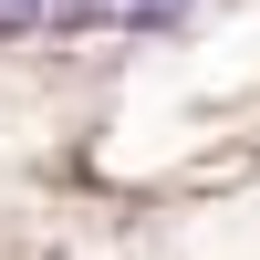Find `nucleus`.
<instances>
[{
	"mask_svg": "<svg viewBox=\"0 0 260 260\" xmlns=\"http://www.w3.org/2000/svg\"><path fill=\"white\" fill-rule=\"evenodd\" d=\"M52 21H125V31H177L187 21V0H52Z\"/></svg>",
	"mask_w": 260,
	"mask_h": 260,
	"instance_id": "1",
	"label": "nucleus"
},
{
	"mask_svg": "<svg viewBox=\"0 0 260 260\" xmlns=\"http://www.w3.org/2000/svg\"><path fill=\"white\" fill-rule=\"evenodd\" d=\"M42 21V0H0V31H31Z\"/></svg>",
	"mask_w": 260,
	"mask_h": 260,
	"instance_id": "2",
	"label": "nucleus"
}]
</instances>
